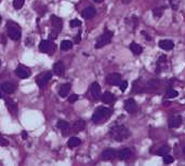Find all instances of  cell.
<instances>
[{"label": "cell", "instance_id": "cell-1", "mask_svg": "<svg viewBox=\"0 0 185 166\" xmlns=\"http://www.w3.org/2000/svg\"><path fill=\"white\" fill-rule=\"evenodd\" d=\"M111 137L116 141H123L125 139H127L128 137L130 136V132L126 126L123 125H116L114 126L111 130V133H109Z\"/></svg>", "mask_w": 185, "mask_h": 166}, {"label": "cell", "instance_id": "cell-2", "mask_svg": "<svg viewBox=\"0 0 185 166\" xmlns=\"http://www.w3.org/2000/svg\"><path fill=\"white\" fill-rule=\"evenodd\" d=\"M112 113H113L112 109L106 108V107H99L92 115V121L94 123H102L103 121H105L111 117Z\"/></svg>", "mask_w": 185, "mask_h": 166}, {"label": "cell", "instance_id": "cell-3", "mask_svg": "<svg viewBox=\"0 0 185 166\" xmlns=\"http://www.w3.org/2000/svg\"><path fill=\"white\" fill-rule=\"evenodd\" d=\"M7 27H8V35L9 37H10L12 40L14 41H17L20 40V38H21V29H20L19 25H16L15 23H13V22H9L8 25H7Z\"/></svg>", "mask_w": 185, "mask_h": 166}, {"label": "cell", "instance_id": "cell-4", "mask_svg": "<svg viewBox=\"0 0 185 166\" xmlns=\"http://www.w3.org/2000/svg\"><path fill=\"white\" fill-rule=\"evenodd\" d=\"M114 34L113 31H109V30H106L103 35H101L99 37L98 41L95 43V49H101V48L105 47L106 44H108L112 41V38H113Z\"/></svg>", "mask_w": 185, "mask_h": 166}, {"label": "cell", "instance_id": "cell-5", "mask_svg": "<svg viewBox=\"0 0 185 166\" xmlns=\"http://www.w3.org/2000/svg\"><path fill=\"white\" fill-rule=\"evenodd\" d=\"M39 50L43 53H52V52L55 50V45L51 42V41L48 40H42L39 44Z\"/></svg>", "mask_w": 185, "mask_h": 166}, {"label": "cell", "instance_id": "cell-6", "mask_svg": "<svg viewBox=\"0 0 185 166\" xmlns=\"http://www.w3.org/2000/svg\"><path fill=\"white\" fill-rule=\"evenodd\" d=\"M138 105H136V102L133 99V98H129L125 102V110L127 111L130 114H133L138 111Z\"/></svg>", "mask_w": 185, "mask_h": 166}, {"label": "cell", "instance_id": "cell-7", "mask_svg": "<svg viewBox=\"0 0 185 166\" xmlns=\"http://www.w3.org/2000/svg\"><path fill=\"white\" fill-rule=\"evenodd\" d=\"M50 22H51V25H52V27H53L54 31H56L58 34L61 32L62 28H63V22H62V19L60 17L56 16V15H51Z\"/></svg>", "mask_w": 185, "mask_h": 166}, {"label": "cell", "instance_id": "cell-8", "mask_svg": "<svg viewBox=\"0 0 185 166\" xmlns=\"http://www.w3.org/2000/svg\"><path fill=\"white\" fill-rule=\"evenodd\" d=\"M51 78H52V73H43V75H41V76H39V77H38V79H37V84L39 85V87H40V89H43V87L47 85L48 81H49Z\"/></svg>", "mask_w": 185, "mask_h": 166}, {"label": "cell", "instance_id": "cell-9", "mask_svg": "<svg viewBox=\"0 0 185 166\" xmlns=\"http://www.w3.org/2000/svg\"><path fill=\"white\" fill-rule=\"evenodd\" d=\"M106 82L111 85H120L121 83V76L119 73H111L107 76Z\"/></svg>", "mask_w": 185, "mask_h": 166}, {"label": "cell", "instance_id": "cell-10", "mask_svg": "<svg viewBox=\"0 0 185 166\" xmlns=\"http://www.w3.org/2000/svg\"><path fill=\"white\" fill-rule=\"evenodd\" d=\"M102 160L103 161H112L117 156V152L114 149H106L102 152Z\"/></svg>", "mask_w": 185, "mask_h": 166}, {"label": "cell", "instance_id": "cell-11", "mask_svg": "<svg viewBox=\"0 0 185 166\" xmlns=\"http://www.w3.org/2000/svg\"><path fill=\"white\" fill-rule=\"evenodd\" d=\"M15 73H16L17 77L21 78V79H26V78L30 77V70L23 66L17 67V68L15 69Z\"/></svg>", "mask_w": 185, "mask_h": 166}, {"label": "cell", "instance_id": "cell-12", "mask_svg": "<svg viewBox=\"0 0 185 166\" xmlns=\"http://www.w3.org/2000/svg\"><path fill=\"white\" fill-rule=\"evenodd\" d=\"M168 125L170 128H178L182 125V118L181 115H174L169 119Z\"/></svg>", "mask_w": 185, "mask_h": 166}, {"label": "cell", "instance_id": "cell-13", "mask_svg": "<svg viewBox=\"0 0 185 166\" xmlns=\"http://www.w3.org/2000/svg\"><path fill=\"white\" fill-rule=\"evenodd\" d=\"M6 106L8 108V110L10 111V113H12V115H16L19 112V107L15 102H13L12 99H6Z\"/></svg>", "mask_w": 185, "mask_h": 166}, {"label": "cell", "instance_id": "cell-14", "mask_svg": "<svg viewBox=\"0 0 185 166\" xmlns=\"http://www.w3.org/2000/svg\"><path fill=\"white\" fill-rule=\"evenodd\" d=\"M159 86V81L158 80H151L146 83L145 86H143V92H154Z\"/></svg>", "mask_w": 185, "mask_h": 166}, {"label": "cell", "instance_id": "cell-15", "mask_svg": "<svg viewBox=\"0 0 185 166\" xmlns=\"http://www.w3.org/2000/svg\"><path fill=\"white\" fill-rule=\"evenodd\" d=\"M131 154H132V152H131V150H130L129 148H123V149H121L117 153V156H118V159H119V160L126 161V160H128L130 156H131Z\"/></svg>", "mask_w": 185, "mask_h": 166}, {"label": "cell", "instance_id": "cell-16", "mask_svg": "<svg viewBox=\"0 0 185 166\" xmlns=\"http://www.w3.org/2000/svg\"><path fill=\"white\" fill-rule=\"evenodd\" d=\"M91 94H92V96H93L94 99H99V98H100V96H101V86H100V84H99V83H96V82L92 83V85H91Z\"/></svg>", "mask_w": 185, "mask_h": 166}, {"label": "cell", "instance_id": "cell-17", "mask_svg": "<svg viewBox=\"0 0 185 166\" xmlns=\"http://www.w3.org/2000/svg\"><path fill=\"white\" fill-rule=\"evenodd\" d=\"M96 14V10L93 6H89V8L85 9L82 12V17L86 19H90L92 17H94V15Z\"/></svg>", "mask_w": 185, "mask_h": 166}, {"label": "cell", "instance_id": "cell-18", "mask_svg": "<svg viewBox=\"0 0 185 166\" xmlns=\"http://www.w3.org/2000/svg\"><path fill=\"white\" fill-rule=\"evenodd\" d=\"M53 71H54V73H55L56 76H59V77L63 76L64 73H65V67H64L63 63H62V62H56L55 64H54Z\"/></svg>", "mask_w": 185, "mask_h": 166}, {"label": "cell", "instance_id": "cell-19", "mask_svg": "<svg viewBox=\"0 0 185 166\" xmlns=\"http://www.w3.org/2000/svg\"><path fill=\"white\" fill-rule=\"evenodd\" d=\"M58 127L61 130L62 134H63L64 136H67L68 131H69V124H68L67 122L64 121V120H60V121L58 122Z\"/></svg>", "mask_w": 185, "mask_h": 166}, {"label": "cell", "instance_id": "cell-20", "mask_svg": "<svg viewBox=\"0 0 185 166\" xmlns=\"http://www.w3.org/2000/svg\"><path fill=\"white\" fill-rule=\"evenodd\" d=\"M85 127H86V122L83 120H77L74 123V125H73V130H74L75 133L82 132L85 130Z\"/></svg>", "mask_w": 185, "mask_h": 166}, {"label": "cell", "instance_id": "cell-21", "mask_svg": "<svg viewBox=\"0 0 185 166\" xmlns=\"http://www.w3.org/2000/svg\"><path fill=\"white\" fill-rule=\"evenodd\" d=\"M159 48H161L162 50H166V51H169V50H172L173 47H174V43L171 40H161L158 43Z\"/></svg>", "mask_w": 185, "mask_h": 166}, {"label": "cell", "instance_id": "cell-22", "mask_svg": "<svg viewBox=\"0 0 185 166\" xmlns=\"http://www.w3.org/2000/svg\"><path fill=\"white\" fill-rule=\"evenodd\" d=\"M69 91H70V84L69 83L62 84L60 86V89H59V95H60L61 97H66V96L68 95V93H69Z\"/></svg>", "mask_w": 185, "mask_h": 166}, {"label": "cell", "instance_id": "cell-23", "mask_svg": "<svg viewBox=\"0 0 185 166\" xmlns=\"http://www.w3.org/2000/svg\"><path fill=\"white\" fill-rule=\"evenodd\" d=\"M1 89L7 94H12L15 92V86L10 82H4L1 85Z\"/></svg>", "mask_w": 185, "mask_h": 166}, {"label": "cell", "instance_id": "cell-24", "mask_svg": "<svg viewBox=\"0 0 185 166\" xmlns=\"http://www.w3.org/2000/svg\"><path fill=\"white\" fill-rule=\"evenodd\" d=\"M114 100H115V96H114L112 93H109V92H105V93L103 94L102 102H104V104H112Z\"/></svg>", "mask_w": 185, "mask_h": 166}, {"label": "cell", "instance_id": "cell-25", "mask_svg": "<svg viewBox=\"0 0 185 166\" xmlns=\"http://www.w3.org/2000/svg\"><path fill=\"white\" fill-rule=\"evenodd\" d=\"M130 50H131V52L134 54V55H140L143 51L142 47L135 42H132L131 44H130Z\"/></svg>", "mask_w": 185, "mask_h": 166}, {"label": "cell", "instance_id": "cell-26", "mask_svg": "<svg viewBox=\"0 0 185 166\" xmlns=\"http://www.w3.org/2000/svg\"><path fill=\"white\" fill-rule=\"evenodd\" d=\"M166 60H167V57L165 55L160 56V57L158 58V60H157V67H156V73H159L160 71H161L162 65L166 64Z\"/></svg>", "mask_w": 185, "mask_h": 166}, {"label": "cell", "instance_id": "cell-27", "mask_svg": "<svg viewBox=\"0 0 185 166\" xmlns=\"http://www.w3.org/2000/svg\"><path fill=\"white\" fill-rule=\"evenodd\" d=\"M81 143V140L78 138V137H72V138H69V140H68L67 143V146L69 148H75L77 147V146H79Z\"/></svg>", "mask_w": 185, "mask_h": 166}, {"label": "cell", "instance_id": "cell-28", "mask_svg": "<svg viewBox=\"0 0 185 166\" xmlns=\"http://www.w3.org/2000/svg\"><path fill=\"white\" fill-rule=\"evenodd\" d=\"M72 48H73V43L70 42L69 40L62 41V43H61V50H63V51H68V50H70Z\"/></svg>", "mask_w": 185, "mask_h": 166}, {"label": "cell", "instance_id": "cell-29", "mask_svg": "<svg viewBox=\"0 0 185 166\" xmlns=\"http://www.w3.org/2000/svg\"><path fill=\"white\" fill-rule=\"evenodd\" d=\"M169 151H170V147H169V146H162V147L158 150L157 154L160 156H166V154H168Z\"/></svg>", "mask_w": 185, "mask_h": 166}, {"label": "cell", "instance_id": "cell-30", "mask_svg": "<svg viewBox=\"0 0 185 166\" xmlns=\"http://www.w3.org/2000/svg\"><path fill=\"white\" fill-rule=\"evenodd\" d=\"M178 95H179V93L173 89H168L166 92V97L167 98H174V97H177Z\"/></svg>", "mask_w": 185, "mask_h": 166}, {"label": "cell", "instance_id": "cell-31", "mask_svg": "<svg viewBox=\"0 0 185 166\" xmlns=\"http://www.w3.org/2000/svg\"><path fill=\"white\" fill-rule=\"evenodd\" d=\"M164 11H165V6H162V8L154 9V10H153V14H154V16H155L156 19H159V17L161 16L162 14H164Z\"/></svg>", "mask_w": 185, "mask_h": 166}, {"label": "cell", "instance_id": "cell-32", "mask_svg": "<svg viewBox=\"0 0 185 166\" xmlns=\"http://www.w3.org/2000/svg\"><path fill=\"white\" fill-rule=\"evenodd\" d=\"M24 6V0H13V6L15 9H21Z\"/></svg>", "mask_w": 185, "mask_h": 166}, {"label": "cell", "instance_id": "cell-33", "mask_svg": "<svg viewBox=\"0 0 185 166\" xmlns=\"http://www.w3.org/2000/svg\"><path fill=\"white\" fill-rule=\"evenodd\" d=\"M173 156H171L170 154H166V156H164V162L166 163V164H171V163L173 162Z\"/></svg>", "mask_w": 185, "mask_h": 166}, {"label": "cell", "instance_id": "cell-34", "mask_svg": "<svg viewBox=\"0 0 185 166\" xmlns=\"http://www.w3.org/2000/svg\"><path fill=\"white\" fill-rule=\"evenodd\" d=\"M80 25H81V22L79 21V19H72V21H70V27L76 28V27H79Z\"/></svg>", "mask_w": 185, "mask_h": 166}, {"label": "cell", "instance_id": "cell-35", "mask_svg": "<svg viewBox=\"0 0 185 166\" xmlns=\"http://www.w3.org/2000/svg\"><path fill=\"white\" fill-rule=\"evenodd\" d=\"M0 146H2V147H7V146H9L8 139L4 138V137L2 136L1 134H0Z\"/></svg>", "mask_w": 185, "mask_h": 166}, {"label": "cell", "instance_id": "cell-36", "mask_svg": "<svg viewBox=\"0 0 185 166\" xmlns=\"http://www.w3.org/2000/svg\"><path fill=\"white\" fill-rule=\"evenodd\" d=\"M127 87H128V82L127 81H121V83H120V91L125 92L126 89H127Z\"/></svg>", "mask_w": 185, "mask_h": 166}, {"label": "cell", "instance_id": "cell-37", "mask_svg": "<svg viewBox=\"0 0 185 166\" xmlns=\"http://www.w3.org/2000/svg\"><path fill=\"white\" fill-rule=\"evenodd\" d=\"M77 99H78V95H77V94H73V95H70L69 98H68V102H75Z\"/></svg>", "mask_w": 185, "mask_h": 166}, {"label": "cell", "instance_id": "cell-38", "mask_svg": "<svg viewBox=\"0 0 185 166\" xmlns=\"http://www.w3.org/2000/svg\"><path fill=\"white\" fill-rule=\"evenodd\" d=\"M169 1H170V3H171V6L175 10V9L178 8V4L175 3V0H169Z\"/></svg>", "mask_w": 185, "mask_h": 166}, {"label": "cell", "instance_id": "cell-39", "mask_svg": "<svg viewBox=\"0 0 185 166\" xmlns=\"http://www.w3.org/2000/svg\"><path fill=\"white\" fill-rule=\"evenodd\" d=\"M56 35H58V32L54 31V30H53V32H51V34H50V38H51V39H55L56 38Z\"/></svg>", "mask_w": 185, "mask_h": 166}, {"label": "cell", "instance_id": "cell-40", "mask_svg": "<svg viewBox=\"0 0 185 166\" xmlns=\"http://www.w3.org/2000/svg\"><path fill=\"white\" fill-rule=\"evenodd\" d=\"M22 137H23L24 139H26V138H27V134H26L25 132H23V133H22Z\"/></svg>", "mask_w": 185, "mask_h": 166}, {"label": "cell", "instance_id": "cell-41", "mask_svg": "<svg viewBox=\"0 0 185 166\" xmlns=\"http://www.w3.org/2000/svg\"><path fill=\"white\" fill-rule=\"evenodd\" d=\"M131 1H132V0H122V2H123V3H125V4L130 3V2H131Z\"/></svg>", "mask_w": 185, "mask_h": 166}, {"label": "cell", "instance_id": "cell-42", "mask_svg": "<svg viewBox=\"0 0 185 166\" xmlns=\"http://www.w3.org/2000/svg\"><path fill=\"white\" fill-rule=\"evenodd\" d=\"M94 1H95L96 3H101V2H103V0H94Z\"/></svg>", "mask_w": 185, "mask_h": 166}, {"label": "cell", "instance_id": "cell-43", "mask_svg": "<svg viewBox=\"0 0 185 166\" xmlns=\"http://www.w3.org/2000/svg\"><path fill=\"white\" fill-rule=\"evenodd\" d=\"M2 97H3V95H2V93L0 92V98H2Z\"/></svg>", "mask_w": 185, "mask_h": 166}, {"label": "cell", "instance_id": "cell-44", "mask_svg": "<svg viewBox=\"0 0 185 166\" xmlns=\"http://www.w3.org/2000/svg\"><path fill=\"white\" fill-rule=\"evenodd\" d=\"M183 152H184V153H185V146H184V147H183Z\"/></svg>", "mask_w": 185, "mask_h": 166}, {"label": "cell", "instance_id": "cell-45", "mask_svg": "<svg viewBox=\"0 0 185 166\" xmlns=\"http://www.w3.org/2000/svg\"><path fill=\"white\" fill-rule=\"evenodd\" d=\"M1 21H2V19H1V16H0V23H1Z\"/></svg>", "mask_w": 185, "mask_h": 166}, {"label": "cell", "instance_id": "cell-46", "mask_svg": "<svg viewBox=\"0 0 185 166\" xmlns=\"http://www.w3.org/2000/svg\"><path fill=\"white\" fill-rule=\"evenodd\" d=\"M0 66H1V60H0Z\"/></svg>", "mask_w": 185, "mask_h": 166}]
</instances>
